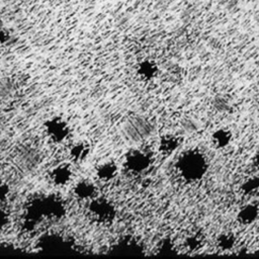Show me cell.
<instances>
[{"instance_id": "6da1fadb", "label": "cell", "mask_w": 259, "mask_h": 259, "mask_svg": "<svg viewBox=\"0 0 259 259\" xmlns=\"http://www.w3.org/2000/svg\"><path fill=\"white\" fill-rule=\"evenodd\" d=\"M208 169V162L198 150L190 149L184 151L177 159L176 170L179 176L187 182L201 180Z\"/></svg>"}, {"instance_id": "7a4b0ae2", "label": "cell", "mask_w": 259, "mask_h": 259, "mask_svg": "<svg viewBox=\"0 0 259 259\" xmlns=\"http://www.w3.org/2000/svg\"><path fill=\"white\" fill-rule=\"evenodd\" d=\"M88 203L89 213L98 224L107 225L111 224L115 220L117 215V208L111 199L103 196H96Z\"/></svg>"}, {"instance_id": "3957f363", "label": "cell", "mask_w": 259, "mask_h": 259, "mask_svg": "<svg viewBox=\"0 0 259 259\" xmlns=\"http://www.w3.org/2000/svg\"><path fill=\"white\" fill-rule=\"evenodd\" d=\"M44 132L51 142L62 144L70 137L71 125L64 116L53 115L46 119L44 123Z\"/></svg>"}, {"instance_id": "277c9868", "label": "cell", "mask_w": 259, "mask_h": 259, "mask_svg": "<svg viewBox=\"0 0 259 259\" xmlns=\"http://www.w3.org/2000/svg\"><path fill=\"white\" fill-rule=\"evenodd\" d=\"M152 156L146 150L135 148L130 150L123 158V167L131 174H142L152 165Z\"/></svg>"}, {"instance_id": "5b68a950", "label": "cell", "mask_w": 259, "mask_h": 259, "mask_svg": "<svg viewBox=\"0 0 259 259\" xmlns=\"http://www.w3.org/2000/svg\"><path fill=\"white\" fill-rule=\"evenodd\" d=\"M42 206L45 219L47 220H61L67 212V203L65 199L57 193H51L42 196Z\"/></svg>"}, {"instance_id": "8992f818", "label": "cell", "mask_w": 259, "mask_h": 259, "mask_svg": "<svg viewBox=\"0 0 259 259\" xmlns=\"http://www.w3.org/2000/svg\"><path fill=\"white\" fill-rule=\"evenodd\" d=\"M45 219V212H44V206H42V196L33 198L30 200L25 208L24 214H23V227L30 231L36 227L41 220Z\"/></svg>"}, {"instance_id": "52a82bcc", "label": "cell", "mask_w": 259, "mask_h": 259, "mask_svg": "<svg viewBox=\"0 0 259 259\" xmlns=\"http://www.w3.org/2000/svg\"><path fill=\"white\" fill-rule=\"evenodd\" d=\"M74 178V170L70 163L60 162L52 167L49 172L51 183L57 187H65L69 185Z\"/></svg>"}, {"instance_id": "ba28073f", "label": "cell", "mask_w": 259, "mask_h": 259, "mask_svg": "<svg viewBox=\"0 0 259 259\" xmlns=\"http://www.w3.org/2000/svg\"><path fill=\"white\" fill-rule=\"evenodd\" d=\"M72 192L78 200L89 202L98 196V187L95 181L89 178H80L74 183Z\"/></svg>"}, {"instance_id": "9c48e42d", "label": "cell", "mask_w": 259, "mask_h": 259, "mask_svg": "<svg viewBox=\"0 0 259 259\" xmlns=\"http://www.w3.org/2000/svg\"><path fill=\"white\" fill-rule=\"evenodd\" d=\"M119 174V166L112 159L100 161L95 168L96 178L103 183H110L116 179Z\"/></svg>"}, {"instance_id": "30bf717a", "label": "cell", "mask_w": 259, "mask_h": 259, "mask_svg": "<svg viewBox=\"0 0 259 259\" xmlns=\"http://www.w3.org/2000/svg\"><path fill=\"white\" fill-rule=\"evenodd\" d=\"M92 151V146L89 141L85 139H78L72 142L68 149V155L71 161L77 164L85 162Z\"/></svg>"}, {"instance_id": "8fae6325", "label": "cell", "mask_w": 259, "mask_h": 259, "mask_svg": "<svg viewBox=\"0 0 259 259\" xmlns=\"http://www.w3.org/2000/svg\"><path fill=\"white\" fill-rule=\"evenodd\" d=\"M127 132L134 140H143L152 132L151 122L144 117H135L128 122Z\"/></svg>"}, {"instance_id": "7c38bea8", "label": "cell", "mask_w": 259, "mask_h": 259, "mask_svg": "<svg viewBox=\"0 0 259 259\" xmlns=\"http://www.w3.org/2000/svg\"><path fill=\"white\" fill-rule=\"evenodd\" d=\"M159 71L158 64L151 59H143L136 65L137 76L145 82H150L156 79Z\"/></svg>"}, {"instance_id": "4fadbf2b", "label": "cell", "mask_w": 259, "mask_h": 259, "mask_svg": "<svg viewBox=\"0 0 259 259\" xmlns=\"http://www.w3.org/2000/svg\"><path fill=\"white\" fill-rule=\"evenodd\" d=\"M180 145V138L174 134H164L158 141V150L162 155L168 156L174 153Z\"/></svg>"}, {"instance_id": "5bb4252c", "label": "cell", "mask_w": 259, "mask_h": 259, "mask_svg": "<svg viewBox=\"0 0 259 259\" xmlns=\"http://www.w3.org/2000/svg\"><path fill=\"white\" fill-rule=\"evenodd\" d=\"M66 240L60 234L55 233L46 234L38 241L39 248L45 251L60 250L66 245Z\"/></svg>"}, {"instance_id": "9a60e30c", "label": "cell", "mask_w": 259, "mask_h": 259, "mask_svg": "<svg viewBox=\"0 0 259 259\" xmlns=\"http://www.w3.org/2000/svg\"><path fill=\"white\" fill-rule=\"evenodd\" d=\"M259 218V206L256 203H247L243 205L238 213L237 220L242 225H251Z\"/></svg>"}, {"instance_id": "2e32d148", "label": "cell", "mask_w": 259, "mask_h": 259, "mask_svg": "<svg viewBox=\"0 0 259 259\" xmlns=\"http://www.w3.org/2000/svg\"><path fill=\"white\" fill-rule=\"evenodd\" d=\"M210 140L217 149H225L231 144L233 140V134L227 127H219L212 132Z\"/></svg>"}, {"instance_id": "e0dca14e", "label": "cell", "mask_w": 259, "mask_h": 259, "mask_svg": "<svg viewBox=\"0 0 259 259\" xmlns=\"http://www.w3.org/2000/svg\"><path fill=\"white\" fill-rule=\"evenodd\" d=\"M237 242V238L232 232H223L217 237V246L222 251H231Z\"/></svg>"}, {"instance_id": "ac0fdd59", "label": "cell", "mask_w": 259, "mask_h": 259, "mask_svg": "<svg viewBox=\"0 0 259 259\" xmlns=\"http://www.w3.org/2000/svg\"><path fill=\"white\" fill-rule=\"evenodd\" d=\"M184 244H185V247L191 252L199 251L204 245V237L197 232L191 233L185 238Z\"/></svg>"}, {"instance_id": "d6986e66", "label": "cell", "mask_w": 259, "mask_h": 259, "mask_svg": "<svg viewBox=\"0 0 259 259\" xmlns=\"http://www.w3.org/2000/svg\"><path fill=\"white\" fill-rule=\"evenodd\" d=\"M241 191L245 195H252L259 191V176L254 175L244 180L241 184Z\"/></svg>"}, {"instance_id": "ffe728a7", "label": "cell", "mask_w": 259, "mask_h": 259, "mask_svg": "<svg viewBox=\"0 0 259 259\" xmlns=\"http://www.w3.org/2000/svg\"><path fill=\"white\" fill-rule=\"evenodd\" d=\"M212 106L218 110V111H221V112H225V111H228L230 108H231V102L230 100L226 97V96H223V95H218L213 98L212 100Z\"/></svg>"}, {"instance_id": "44dd1931", "label": "cell", "mask_w": 259, "mask_h": 259, "mask_svg": "<svg viewBox=\"0 0 259 259\" xmlns=\"http://www.w3.org/2000/svg\"><path fill=\"white\" fill-rule=\"evenodd\" d=\"M158 251L161 254H172L176 251L174 243L170 239H164L159 243Z\"/></svg>"}, {"instance_id": "7402d4cb", "label": "cell", "mask_w": 259, "mask_h": 259, "mask_svg": "<svg viewBox=\"0 0 259 259\" xmlns=\"http://www.w3.org/2000/svg\"><path fill=\"white\" fill-rule=\"evenodd\" d=\"M11 194V187L5 181L0 179V205L5 203Z\"/></svg>"}, {"instance_id": "603a6c76", "label": "cell", "mask_w": 259, "mask_h": 259, "mask_svg": "<svg viewBox=\"0 0 259 259\" xmlns=\"http://www.w3.org/2000/svg\"><path fill=\"white\" fill-rule=\"evenodd\" d=\"M10 224V214L7 210L0 207V233L5 231Z\"/></svg>"}, {"instance_id": "cb8c5ba5", "label": "cell", "mask_w": 259, "mask_h": 259, "mask_svg": "<svg viewBox=\"0 0 259 259\" xmlns=\"http://www.w3.org/2000/svg\"><path fill=\"white\" fill-rule=\"evenodd\" d=\"M11 32L5 27H0V48L7 46L11 41Z\"/></svg>"}, {"instance_id": "d4e9b609", "label": "cell", "mask_w": 259, "mask_h": 259, "mask_svg": "<svg viewBox=\"0 0 259 259\" xmlns=\"http://www.w3.org/2000/svg\"><path fill=\"white\" fill-rule=\"evenodd\" d=\"M253 164L257 169H259V151L253 157Z\"/></svg>"}, {"instance_id": "484cf974", "label": "cell", "mask_w": 259, "mask_h": 259, "mask_svg": "<svg viewBox=\"0 0 259 259\" xmlns=\"http://www.w3.org/2000/svg\"><path fill=\"white\" fill-rule=\"evenodd\" d=\"M255 253H256V254H258V255H259V248H258V249H256V251H255Z\"/></svg>"}]
</instances>
